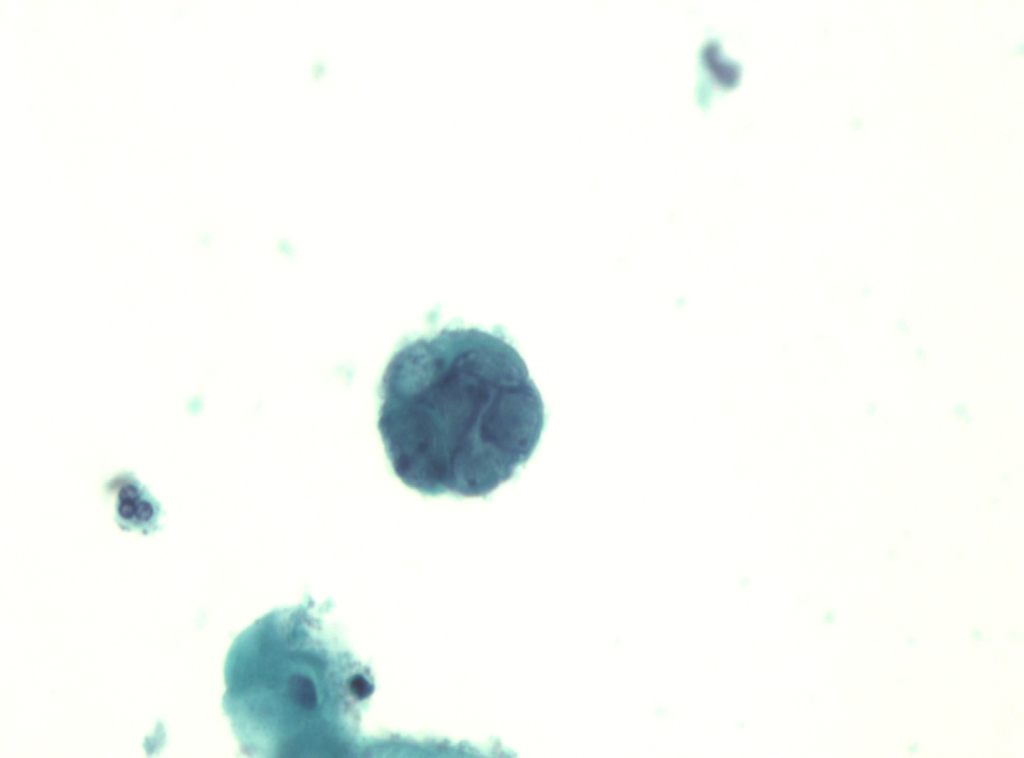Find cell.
I'll use <instances>...</instances> for the list:
<instances>
[{"mask_svg": "<svg viewBox=\"0 0 1024 758\" xmlns=\"http://www.w3.org/2000/svg\"><path fill=\"white\" fill-rule=\"evenodd\" d=\"M377 427L394 474L427 496L486 497L534 453L545 408L502 335L445 328L390 359Z\"/></svg>", "mask_w": 1024, "mask_h": 758, "instance_id": "cell-1", "label": "cell"}, {"mask_svg": "<svg viewBox=\"0 0 1024 758\" xmlns=\"http://www.w3.org/2000/svg\"><path fill=\"white\" fill-rule=\"evenodd\" d=\"M330 608L307 595L266 613L233 641L222 706L242 753L347 757L368 749L361 720L374 676L324 620Z\"/></svg>", "mask_w": 1024, "mask_h": 758, "instance_id": "cell-2", "label": "cell"}, {"mask_svg": "<svg viewBox=\"0 0 1024 758\" xmlns=\"http://www.w3.org/2000/svg\"><path fill=\"white\" fill-rule=\"evenodd\" d=\"M110 486L116 491L115 521L122 530L147 535L160 529L161 506L134 475L117 476Z\"/></svg>", "mask_w": 1024, "mask_h": 758, "instance_id": "cell-3", "label": "cell"}]
</instances>
